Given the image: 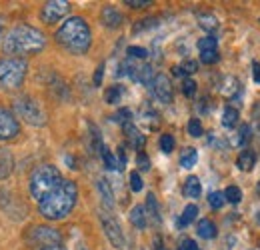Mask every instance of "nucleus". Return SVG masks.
I'll return each instance as SVG.
<instances>
[{"mask_svg":"<svg viewBox=\"0 0 260 250\" xmlns=\"http://www.w3.org/2000/svg\"><path fill=\"white\" fill-rule=\"evenodd\" d=\"M180 250H200V246L196 244L194 240H182V244H180Z\"/></svg>","mask_w":260,"mask_h":250,"instance_id":"nucleus-46","label":"nucleus"},{"mask_svg":"<svg viewBox=\"0 0 260 250\" xmlns=\"http://www.w3.org/2000/svg\"><path fill=\"white\" fill-rule=\"evenodd\" d=\"M76 200H78L76 184L72 180H62L60 186L54 188L38 202V212L46 220H62L72 212Z\"/></svg>","mask_w":260,"mask_h":250,"instance_id":"nucleus-1","label":"nucleus"},{"mask_svg":"<svg viewBox=\"0 0 260 250\" xmlns=\"http://www.w3.org/2000/svg\"><path fill=\"white\" fill-rule=\"evenodd\" d=\"M14 112L20 116L26 124L30 126H44L46 124V112L42 106L34 100L32 96H20L14 100Z\"/></svg>","mask_w":260,"mask_h":250,"instance_id":"nucleus-6","label":"nucleus"},{"mask_svg":"<svg viewBox=\"0 0 260 250\" xmlns=\"http://www.w3.org/2000/svg\"><path fill=\"white\" fill-rule=\"evenodd\" d=\"M12 166H14L12 152L8 148H0V180H4L12 172Z\"/></svg>","mask_w":260,"mask_h":250,"instance_id":"nucleus-16","label":"nucleus"},{"mask_svg":"<svg viewBox=\"0 0 260 250\" xmlns=\"http://www.w3.org/2000/svg\"><path fill=\"white\" fill-rule=\"evenodd\" d=\"M224 198H226L230 204H238L240 200H242V190L238 186H228L226 190H224Z\"/></svg>","mask_w":260,"mask_h":250,"instance_id":"nucleus-30","label":"nucleus"},{"mask_svg":"<svg viewBox=\"0 0 260 250\" xmlns=\"http://www.w3.org/2000/svg\"><path fill=\"white\" fill-rule=\"evenodd\" d=\"M62 174L54 164H40L30 174V194L36 202H40L46 194L62 184Z\"/></svg>","mask_w":260,"mask_h":250,"instance_id":"nucleus-4","label":"nucleus"},{"mask_svg":"<svg viewBox=\"0 0 260 250\" xmlns=\"http://www.w3.org/2000/svg\"><path fill=\"white\" fill-rule=\"evenodd\" d=\"M254 162H256V158H254L252 150H242L240 157H238V168L242 172H250L254 168Z\"/></svg>","mask_w":260,"mask_h":250,"instance_id":"nucleus-21","label":"nucleus"},{"mask_svg":"<svg viewBox=\"0 0 260 250\" xmlns=\"http://www.w3.org/2000/svg\"><path fill=\"white\" fill-rule=\"evenodd\" d=\"M160 148H162V152H172L174 150V136L172 134H162L160 136Z\"/></svg>","mask_w":260,"mask_h":250,"instance_id":"nucleus-36","label":"nucleus"},{"mask_svg":"<svg viewBox=\"0 0 260 250\" xmlns=\"http://www.w3.org/2000/svg\"><path fill=\"white\" fill-rule=\"evenodd\" d=\"M200 60L204 64L218 63V50H208V52H200Z\"/></svg>","mask_w":260,"mask_h":250,"instance_id":"nucleus-39","label":"nucleus"},{"mask_svg":"<svg viewBox=\"0 0 260 250\" xmlns=\"http://www.w3.org/2000/svg\"><path fill=\"white\" fill-rule=\"evenodd\" d=\"M102 160H104V166L108 168V170H120V164H118V158H114V154L104 146L102 148Z\"/></svg>","mask_w":260,"mask_h":250,"instance_id":"nucleus-27","label":"nucleus"},{"mask_svg":"<svg viewBox=\"0 0 260 250\" xmlns=\"http://www.w3.org/2000/svg\"><path fill=\"white\" fill-rule=\"evenodd\" d=\"M248 136H250V126L242 124L240 126V132H238V144H240V146H244V144H246V140H248Z\"/></svg>","mask_w":260,"mask_h":250,"instance_id":"nucleus-41","label":"nucleus"},{"mask_svg":"<svg viewBox=\"0 0 260 250\" xmlns=\"http://www.w3.org/2000/svg\"><path fill=\"white\" fill-rule=\"evenodd\" d=\"M130 222L134 224V228H138V230H144L146 228V210H144V206H134L132 210H130Z\"/></svg>","mask_w":260,"mask_h":250,"instance_id":"nucleus-19","label":"nucleus"},{"mask_svg":"<svg viewBox=\"0 0 260 250\" xmlns=\"http://www.w3.org/2000/svg\"><path fill=\"white\" fill-rule=\"evenodd\" d=\"M224 82H226V86H222L220 90H222V94H226V96H232V94L238 90V80L236 78H232V76H226L224 78Z\"/></svg>","mask_w":260,"mask_h":250,"instance_id":"nucleus-34","label":"nucleus"},{"mask_svg":"<svg viewBox=\"0 0 260 250\" xmlns=\"http://www.w3.org/2000/svg\"><path fill=\"white\" fill-rule=\"evenodd\" d=\"M26 240L30 244H42V248H44V246H56V244H60L62 236H60L58 230H54L50 226H32L26 232Z\"/></svg>","mask_w":260,"mask_h":250,"instance_id":"nucleus-7","label":"nucleus"},{"mask_svg":"<svg viewBox=\"0 0 260 250\" xmlns=\"http://www.w3.org/2000/svg\"><path fill=\"white\" fill-rule=\"evenodd\" d=\"M150 88H152L154 98L160 100L162 104L172 102V84H170V78L166 74H156L152 84H150Z\"/></svg>","mask_w":260,"mask_h":250,"instance_id":"nucleus-11","label":"nucleus"},{"mask_svg":"<svg viewBox=\"0 0 260 250\" xmlns=\"http://www.w3.org/2000/svg\"><path fill=\"white\" fill-rule=\"evenodd\" d=\"M18 132H20L18 118L10 110H6V108L0 106V140L2 142L4 140H12V138L18 136Z\"/></svg>","mask_w":260,"mask_h":250,"instance_id":"nucleus-10","label":"nucleus"},{"mask_svg":"<svg viewBox=\"0 0 260 250\" xmlns=\"http://www.w3.org/2000/svg\"><path fill=\"white\" fill-rule=\"evenodd\" d=\"M156 24H158V20H156V18H142L140 22H136V24H134L132 32L136 34V32H142V30H146V28H152V26H156Z\"/></svg>","mask_w":260,"mask_h":250,"instance_id":"nucleus-32","label":"nucleus"},{"mask_svg":"<svg viewBox=\"0 0 260 250\" xmlns=\"http://www.w3.org/2000/svg\"><path fill=\"white\" fill-rule=\"evenodd\" d=\"M136 162H138V168H140V170H150V160H148V157H146L144 152H138Z\"/></svg>","mask_w":260,"mask_h":250,"instance_id":"nucleus-43","label":"nucleus"},{"mask_svg":"<svg viewBox=\"0 0 260 250\" xmlns=\"http://www.w3.org/2000/svg\"><path fill=\"white\" fill-rule=\"evenodd\" d=\"M154 72H152V66H148V64H142V66H136V70H134V74H132V80H136V82H140V84H146V86H150L152 84V80H154Z\"/></svg>","mask_w":260,"mask_h":250,"instance_id":"nucleus-14","label":"nucleus"},{"mask_svg":"<svg viewBox=\"0 0 260 250\" xmlns=\"http://www.w3.org/2000/svg\"><path fill=\"white\" fill-rule=\"evenodd\" d=\"M0 32H2V26H0Z\"/></svg>","mask_w":260,"mask_h":250,"instance_id":"nucleus-51","label":"nucleus"},{"mask_svg":"<svg viewBox=\"0 0 260 250\" xmlns=\"http://www.w3.org/2000/svg\"><path fill=\"white\" fill-rule=\"evenodd\" d=\"M182 192L188 196V198H198L202 194V186H200V180L196 176H188L184 180V186H182Z\"/></svg>","mask_w":260,"mask_h":250,"instance_id":"nucleus-20","label":"nucleus"},{"mask_svg":"<svg viewBox=\"0 0 260 250\" xmlns=\"http://www.w3.org/2000/svg\"><path fill=\"white\" fill-rule=\"evenodd\" d=\"M236 122H238V110L234 106H226L222 112V126L232 128V126H236Z\"/></svg>","mask_w":260,"mask_h":250,"instance_id":"nucleus-26","label":"nucleus"},{"mask_svg":"<svg viewBox=\"0 0 260 250\" xmlns=\"http://www.w3.org/2000/svg\"><path fill=\"white\" fill-rule=\"evenodd\" d=\"M144 210H148L146 214H150V218L154 220V222H160V210H158V202H156V196L154 194H148L146 196V208Z\"/></svg>","mask_w":260,"mask_h":250,"instance_id":"nucleus-22","label":"nucleus"},{"mask_svg":"<svg viewBox=\"0 0 260 250\" xmlns=\"http://www.w3.org/2000/svg\"><path fill=\"white\" fill-rule=\"evenodd\" d=\"M100 220H102V228H104V234L110 240V244L114 248H122L124 246V234H122V228H120L118 220L114 216H110L108 212H102Z\"/></svg>","mask_w":260,"mask_h":250,"instance_id":"nucleus-9","label":"nucleus"},{"mask_svg":"<svg viewBox=\"0 0 260 250\" xmlns=\"http://www.w3.org/2000/svg\"><path fill=\"white\" fill-rule=\"evenodd\" d=\"M102 76H104V64H100L94 72V86H100L102 84Z\"/></svg>","mask_w":260,"mask_h":250,"instance_id":"nucleus-45","label":"nucleus"},{"mask_svg":"<svg viewBox=\"0 0 260 250\" xmlns=\"http://www.w3.org/2000/svg\"><path fill=\"white\" fill-rule=\"evenodd\" d=\"M158 250H164V248H160V246H158Z\"/></svg>","mask_w":260,"mask_h":250,"instance_id":"nucleus-50","label":"nucleus"},{"mask_svg":"<svg viewBox=\"0 0 260 250\" xmlns=\"http://www.w3.org/2000/svg\"><path fill=\"white\" fill-rule=\"evenodd\" d=\"M124 16L114 8V6H104L102 12H100V22L106 26V28H118L122 24Z\"/></svg>","mask_w":260,"mask_h":250,"instance_id":"nucleus-12","label":"nucleus"},{"mask_svg":"<svg viewBox=\"0 0 260 250\" xmlns=\"http://www.w3.org/2000/svg\"><path fill=\"white\" fill-rule=\"evenodd\" d=\"M56 42L70 54H84L92 44V30L80 16H70L56 30Z\"/></svg>","mask_w":260,"mask_h":250,"instance_id":"nucleus-3","label":"nucleus"},{"mask_svg":"<svg viewBox=\"0 0 260 250\" xmlns=\"http://www.w3.org/2000/svg\"><path fill=\"white\" fill-rule=\"evenodd\" d=\"M96 186H98V192H100V198H102L104 208L106 210H112L114 208V192H112V188L108 184V180L106 178H100Z\"/></svg>","mask_w":260,"mask_h":250,"instance_id":"nucleus-13","label":"nucleus"},{"mask_svg":"<svg viewBox=\"0 0 260 250\" xmlns=\"http://www.w3.org/2000/svg\"><path fill=\"white\" fill-rule=\"evenodd\" d=\"M196 232H198V236H200V238L210 240V238H214V236H216V224H214L212 220L202 218L200 222H198V226H196Z\"/></svg>","mask_w":260,"mask_h":250,"instance_id":"nucleus-17","label":"nucleus"},{"mask_svg":"<svg viewBox=\"0 0 260 250\" xmlns=\"http://www.w3.org/2000/svg\"><path fill=\"white\" fill-rule=\"evenodd\" d=\"M130 112L128 108H120L116 114H114V120H118V122H122V124H126V122H130Z\"/></svg>","mask_w":260,"mask_h":250,"instance_id":"nucleus-42","label":"nucleus"},{"mask_svg":"<svg viewBox=\"0 0 260 250\" xmlns=\"http://www.w3.org/2000/svg\"><path fill=\"white\" fill-rule=\"evenodd\" d=\"M28 64L22 58H4L0 60V86L2 88H18L26 78Z\"/></svg>","mask_w":260,"mask_h":250,"instance_id":"nucleus-5","label":"nucleus"},{"mask_svg":"<svg viewBox=\"0 0 260 250\" xmlns=\"http://www.w3.org/2000/svg\"><path fill=\"white\" fill-rule=\"evenodd\" d=\"M144 186V182H142V178H140V174L134 170V172H130V188L134 190V192H140Z\"/></svg>","mask_w":260,"mask_h":250,"instance_id":"nucleus-37","label":"nucleus"},{"mask_svg":"<svg viewBox=\"0 0 260 250\" xmlns=\"http://www.w3.org/2000/svg\"><path fill=\"white\" fill-rule=\"evenodd\" d=\"M128 56L130 58H146L148 56V50L146 48H142V46H130L128 48Z\"/></svg>","mask_w":260,"mask_h":250,"instance_id":"nucleus-38","label":"nucleus"},{"mask_svg":"<svg viewBox=\"0 0 260 250\" xmlns=\"http://www.w3.org/2000/svg\"><path fill=\"white\" fill-rule=\"evenodd\" d=\"M182 92H184V96H194L196 82L192 80V78H186V80L182 82Z\"/></svg>","mask_w":260,"mask_h":250,"instance_id":"nucleus-40","label":"nucleus"},{"mask_svg":"<svg viewBox=\"0 0 260 250\" xmlns=\"http://www.w3.org/2000/svg\"><path fill=\"white\" fill-rule=\"evenodd\" d=\"M196 216H198V206H196V204H188V206L184 208L180 220H178V224H180V226H188V224L194 222Z\"/></svg>","mask_w":260,"mask_h":250,"instance_id":"nucleus-24","label":"nucleus"},{"mask_svg":"<svg viewBox=\"0 0 260 250\" xmlns=\"http://www.w3.org/2000/svg\"><path fill=\"white\" fill-rule=\"evenodd\" d=\"M224 192H210V196H208V202H210V206L212 208H222V204H224Z\"/></svg>","mask_w":260,"mask_h":250,"instance_id":"nucleus-33","label":"nucleus"},{"mask_svg":"<svg viewBox=\"0 0 260 250\" xmlns=\"http://www.w3.org/2000/svg\"><path fill=\"white\" fill-rule=\"evenodd\" d=\"M252 78H254V82L260 84V63H252Z\"/></svg>","mask_w":260,"mask_h":250,"instance_id":"nucleus-48","label":"nucleus"},{"mask_svg":"<svg viewBox=\"0 0 260 250\" xmlns=\"http://www.w3.org/2000/svg\"><path fill=\"white\" fill-rule=\"evenodd\" d=\"M44 46H46L44 34L28 24H18L12 30H8L2 42L4 52L14 58H20L22 54H38L44 50Z\"/></svg>","mask_w":260,"mask_h":250,"instance_id":"nucleus-2","label":"nucleus"},{"mask_svg":"<svg viewBox=\"0 0 260 250\" xmlns=\"http://www.w3.org/2000/svg\"><path fill=\"white\" fill-rule=\"evenodd\" d=\"M122 94H124V86H122V84H114V86H110V88L104 92V100H106L108 104H116V102L122 98Z\"/></svg>","mask_w":260,"mask_h":250,"instance_id":"nucleus-23","label":"nucleus"},{"mask_svg":"<svg viewBox=\"0 0 260 250\" xmlns=\"http://www.w3.org/2000/svg\"><path fill=\"white\" fill-rule=\"evenodd\" d=\"M186 128H188V134H190V136H194V138L202 136V132H204V130H202V124H200V120H198V118H190Z\"/></svg>","mask_w":260,"mask_h":250,"instance_id":"nucleus-35","label":"nucleus"},{"mask_svg":"<svg viewBox=\"0 0 260 250\" xmlns=\"http://www.w3.org/2000/svg\"><path fill=\"white\" fill-rule=\"evenodd\" d=\"M122 128H124V134H126V138H128L130 144H132L134 148H142V146H144L146 138L142 136V132H140L136 126L132 124V122H126V124H122Z\"/></svg>","mask_w":260,"mask_h":250,"instance_id":"nucleus-15","label":"nucleus"},{"mask_svg":"<svg viewBox=\"0 0 260 250\" xmlns=\"http://www.w3.org/2000/svg\"><path fill=\"white\" fill-rule=\"evenodd\" d=\"M198 24H200L202 30L210 32V34H214V32L218 30V20H216V16L210 14V12H200V14H198Z\"/></svg>","mask_w":260,"mask_h":250,"instance_id":"nucleus-18","label":"nucleus"},{"mask_svg":"<svg viewBox=\"0 0 260 250\" xmlns=\"http://www.w3.org/2000/svg\"><path fill=\"white\" fill-rule=\"evenodd\" d=\"M196 162H198V152H196V148H186V150L180 154V166H182V168H192Z\"/></svg>","mask_w":260,"mask_h":250,"instance_id":"nucleus-25","label":"nucleus"},{"mask_svg":"<svg viewBox=\"0 0 260 250\" xmlns=\"http://www.w3.org/2000/svg\"><path fill=\"white\" fill-rule=\"evenodd\" d=\"M40 250H66L64 246H60V244H56V246H44V248Z\"/></svg>","mask_w":260,"mask_h":250,"instance_id":"nucleus-49","label":"nucleus"},{"mask_svg":"<svg viewBox=\"0 0 260 250\" xmlns=\"http://www.w3.org/2000/svg\"><path fill=\"white\" fill-rule=\"evenodd\" d=\"M196 70H198V64L194 60H186V63L182 64V66H174V74H194Z\"/></svg>","mask_w":260,"mask_h":250,"instance_id":"nucleus-31","label":"nucleus"},{"mask_svg":"<svg viewBox=\"0 0 260 250\" xmlns=\"http://www.w3.org/2000/svg\"><path fill=\"white\" fill-rule=\"evenodd\" d=\"M90 146H92L94 152H102V148H104L102 136H100V132H98V128L94 124H90Z\"/></svg>","mask_w":260,"mask_h":250,"instance_id":"nucleus-29","label":"nucleus"},{"mask_svg":"<svg viewBox=\"0 0 260 250\" xmlns=\"http://www.w3.org/2000/svg\"><path fill=\"white\" fill-rule=\"evenodd\" d=\"M118 164H120V170H124V166H126V152H124V146L118 148Z\"/></svg>","mask_w":260,"mask_h":250,"instance_id":"nucleus-47","label":"nucleus"},{"mask_svg":"<svg viewBox=\"0 0 260 250\" xmlns=\"http://www.w3.org/2000/svg\"><path fill=\"white\" fill-rule=\"evenodd\" d=\"M124 4L130 6V8H146V6H150L152 2H150V0H124Z\"/></svg>","mask_w":260,"mask_h":250,"instance_id":"nucleus-44","label":"nucleus"},{"mask_svg":"<svg viewBox=\"0 0 260 250\" xmlns=\"http://www.w3.org/2000/svg\"><path fill=\"white\" fill-rule=\"evenodd\" d=\"M196 46H198V50H200V52L218 50V42H216V38H214V36H204V38H200Z\"/></svg>","mask_w":260,"mask_h":250,"instance_id":"nucleus-28","label":"nucleus"},{"mask_svg":"<svg viewBox=\"0 0 260 250\" xmlns=\"http://www.w3.org/2000/svg\"><path fill=\"white\" fill-rule=\"evenodd\" d=\"M68 12H70V2H66V0H50V2H46L42 6L40 16H42V20L46 24H54V22L62 20Z\"/></svg>","mask_w":260,"mask_h":250,"instance_id":"nucleus-8","label":"nucleus"}]
</instances>
